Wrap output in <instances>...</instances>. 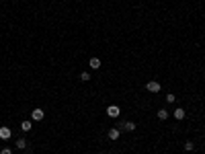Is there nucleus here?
Returning a JSON list of instances; mask_svg holds the SVG:
<instances>
[{
    "label": "nucleus",
    "instance_id": "obj_9",
    "mask_svg": "<svg viewBox=\"0 0 205 154\" xmlns=\"http://www.w3.org/2000/svg\"><path fill=\"white\" fill-rule=\"evenodd\" d=\"M174 117H177L178 121L184 119V109H183V107H177V109H174Z\"/></svg>",
    "mask_w": 205,
    "mask_h": 154
},
{
    "label": "nucleus",
    "instance_id": "obj_1",
    "mask_svg": "<svg viewBox=\"0 0 205 154\" xmlns=\"http://www.w3.org/2000/svg\"><path fill=\"white\" fill-rule=\"evenodd\" d=\"M160 82L158 80H150L148 82V84H146V90H148V93H160Z\"/></svg>",
    "mask_w": 205,
    "mask_h": 154
},
{
    "label": "nucleus",
    "instance_id": "obj_8",
    "mask_svg": "<svg viewBox=\"0 0 205 154\" xmlns=\"http://www.w3.org/2000/svg\"><path fill=\"white\" fill-rule=\"evenodd\" d=\"M20 129H23V132H31V129H33V123H31L29 119H25L23 123H20Z\"/></svg>",
    "mask_w": 205,
    "mask_h": 154
},
{
    "label": "nucleus",
    "instance_id": "obj_15",
    "mask_svg": "<svg viewBox=\"0 0 205 154\" xmlns=\"http://www.w3.org/2000/svg\"><path fill=\"white\" fill-rule=\"evenodd\" d=\"M0 154H13V150H10V148H2V150H0Z\"/></svg>",
    "mask_w": 205,
    "mask_h": 154
},
{
    "label": "nucleus",
    "instance_id": "obj_7",
    "mask_svg": "<svg viewBox=\"0 0 205 154\" xmlns=\"http://www.w3.org/2000/svg\"><path fill=\"white\" fill-rule=\"evenodd\" d=\"M88 64H90V68H92V70H99V68H101V60H99V58H90L88 60Z\"/></svg>",
    "mask_w": 205,
    "mask_h": 154
},
{
    "label": "nucleus",
    "instance_id": "obj_16",
    "mask_svg": "<svg viewBox=\"0 0 205 154\" xmlns=\"http://www.w3.org/2000/svg\"><path fill=\"white\" fill-rule=\"evenodd\" d=\"M99 154H102V152H99Z\"/></svg>",
    "mask_w": 205,
    "mask_h": 154
},
{
    "label": "nucleus",
    "instance_id": "obj_11",
    "mask_svg": "<svg viewBox=\"0 0 205 154\" xmlns=\"http://www.w3.org/2000/svg\"><path fill=\"white\" fill-rule=\"evenodd\" d=\"M17 148H19V150H25V148H27V140H25V138H19V140H17Z\"/></svg>",
    "mask_w": 205,
    "mask_h": 154
},
{
    "label": "nucleus",
    "instance_id": "obj_12",
    "mask_svg": "<svg viewBox=\"0 0 205 154\" xmlns=\"http://www.w3.org/2000/svg\"><path fill=\"white\" fill-rule=\"evenodd\" d=\"M80 80L82 82H88L90 80V74L88 72H80Z\"/></svg>",
    "mask_w": 205,
    "mask_h": 154
},
{
    "label": "nucleus",
    "instance_id": "obj_4",
    "mask_svg": "<svg viewBox=\"0 0 205 154\" xmlns=\"http://www.w3.org/2000/svg\"><path fill=\"white\" fill-rule=\"evenodd\" d=\"M119 134H121V129H119V127H111L109 129V140H119Z\"/></svg>",
    "mask_w": 205,
    "mask_h": 154
},
{
    "label": "nucleus",
    "instance_id": "obj_6",
    "mask_svg": "<svg viewBox=\"0 0 205 154\" xmlns=\"http://www.w3.org/2000/svg\"><path fill=\"white\" fill-rule=\"evenodd\" d=\"M119 127H123L125 132H136V123H133V121H123Z\"/></svg>",
    "mask_w": 205,
    "mask_h": 154
},
{
    "label": "nucleus",
    "instance_id": "obj_3",
    "mask_svg": "<svg viewBox=\"0 0 205 154\" xmlns=\"http://www.w3.org/2000/svg\"><path fill=\"white\" fill-rule=\"evenodd\" d=\"M119 113H121L119 105H109V107H107V115H109V117H119Z\"/></svg>",
    "mask_w": 205,
    "mask_h": 154
},
{
    "label": "nucleus",
    "instance_id": "obj_14",
    "mask_svg": "<svg viewBox=\"0 0 205 154\" xmlns=\"http://www.w3.org/2000/svg\"><path fill=\"white\" fill-rule=\"evenodd\" d=\"M193 148H195L193 142H184V150H193Z\"/></svg>",
    "mask_w": 205,
    "mask_h": 154
},
{
    "label": "nucleus",
    "instance_id": "obj_2",
    "mask_svg": "<svg viewBox=\"0 0 205 154\" xmlns=\"http://www.w3.org/2000/svg\"><path fill=\"white\" fill-rule=\"evenodd\" d=\"M43 117H45V111H43V109H33V111H31V119L33 121H41L43 119Z\"/></svg>",
    "mask_w": 205,
    "mask_h": 154
},
{
    "label": "nucleus",
    "instance_id": "obj_13",
    "mask_svg": "<svg viewBox=\"0 0 205 154\" xmlns=\"http://www.w3.org/2000/svg\"><path fill=\"white\" fill-rule=\"evenodd\" d=\"M174 101H177L174 94H166V103H174Z\"/></svg>",
    "mask_w": 205,
    "mask_h": 154
},
{
    "label": "nucleus",
    "instance_id": "obj_10",
    "mask_svg": "<svg viewBox=\"0 0 205 154\" xmlns=\"http://www.w3.org/2000/svg\"><path fill=\"white\" fill-rule=\"evenodd\" d=\"M158 119H160V121L168 119V111H166V109H158Z\"/></svg>",
    "mask_w": 205,
    "mask_h": 154
},
{
    "label": "nucleus",
    "instance_id": "obj_5",
    "mask_svg": "<svg viewBox=\"0 0 205 154\" xmlns=\"http://www.w3.org/2000/svg\"><path fill=\"white\" fill-rule=\"evenodd\" d=\"M10 136H13L10 127H0V140H8Z\"/></svg>",
    "mask_w": 205,
    "mask_h": 154
}]
</instances>
